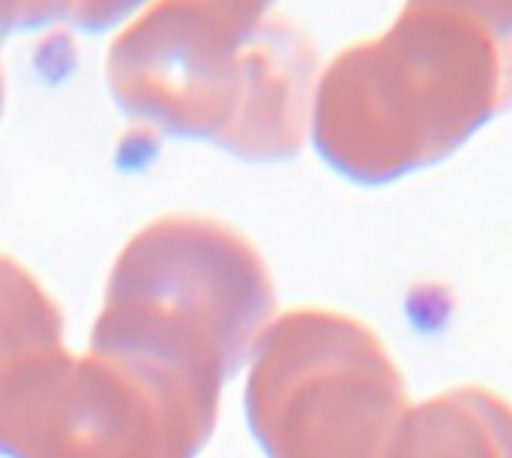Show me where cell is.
<instances>
[{
    "mask_svg": "<svg viewBox=\"0 0 512 458\" xmlns=\"http://www.w3.org/2000/svg\"><path fill=\"white\" fill-rule=\"evenodd\" d=\"M390 458H512V405L486 387H453L411 405Z\"/></svg>",
    "mask_w": 512,
    "mask_h": 458,
    "instance_id": "cell-1",
    "label": "cell"
}]
</instances>
